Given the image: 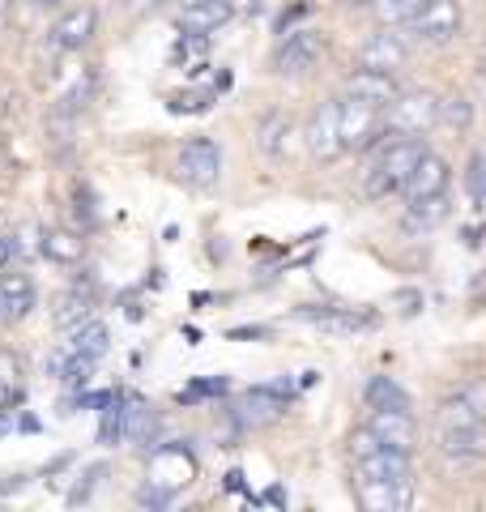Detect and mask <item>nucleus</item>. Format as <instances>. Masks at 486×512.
I'll return each instance as SVG.
<instances>
[{
  "label": "nucleus",
  "instance_id": "1",
  "mask_svg": "<svg viewBox=\"0 0 486 512\" xmlns=\"http://www.w3.org/2000/svg\"><path fill=\"white\" fill-rule=\"evenodd\" d=\"M423 154H427L423 137H388L380 146V154H376V163H371V171H367L363 192L371 201H384V197H393V192H401Z\"/></svg>",
  "mask_w": 486,
  "mask_h": 512
},
{
  "label": "nucleus",
  "instance_id": "2",
  "mask_svg": "<svg viewBox=\"0 0 486 512\" xmlns=\"http://www.w3.org/2000/svg\"><path fill=\"white\" fill-rule=\"evenodd\" d=\"M440 124V94L435 90H401L384 107V128L397 137H423Z\"/></svg>",
  "mask_w": 486,
  "mask_h": 512
},
{
  "label": "nucleus",
  "instance_id": "3",
  "mask_svg": "<svg viewBox=\"0 0 486 512\" xmlns=\"http://www.w3.org/2000/svg\"><path fill=\"white\" fill-rule=\"evenodd\" d=\"M324 47H329V35L316 30V26L286 30V39L278 43V56H273V64H278L282 77H303V73H312L316 64H320Z\"/></svg>",
  "mask_w": 486,
  "mask_h": 512
},
{
  "label": "nucleus",
  "instance_id": "4",
  "mask_svg": "<svg viewBox=\"0 0 486 512\" xmlns=\"http://www.w3.org/2000/svg\"><path fill=\"white\" fill-rule=\"evenodd\" d=\"M175 171H180V180L192 184V188H214L222 180V150H218V141H209V137L184 141L180 158H175Z\"/></svg>",
  "mask_w": 486,
  "mask_h": 512
},
{
  "label": "nucleus",
  "instance_id": "5",
  "mask_svg": "<svg viewBox=\"0 0 486 512\" xmlns=\"http://www.w3.org/2000/svg\"><path fill=\"white\" fill-rule=\"evenodd\" d=\"M303 137H307V154L320 158V163H329V158L346 154L342 150V99L320 103L312 111V120H307V128H303Z\"/></svg>",
  "mask_w": 486,
  "mask_h": 512
},
{
  "label": "nucleus",
  "instance_id": "6",
  "mask_svg": "<svg viewBox=\"0 0 486 512\" xmlns=\"http://www.w3.org/2000/svg\"><path fill=\"white\" fill-rule=\"evenodd\" d=\"M410 30L423 43L444 47V43H452L461 35V5H457V0H423V9L414 13Z\"/></svg>",
  "mask_w": 486,
  "mask_h": 512
},
{
  "label": "nucleus",
  "instance_id": "7",
  "mask_svg": "<svg viewBox=\"0 0 486 512\" xmlns=\"http://www.w3.org/2000/svg\"><path fill=\"white\" fill-rule=\"evenodd\" d=\"M94 35H99V13L90 5H73V9H60V18L47 30V43L56 52H81Z\"/></svg>",
  "mask_w": 486,
  "mask_h": 512
},
{
  "label": "nucleus",
  "instance_id": "8",
  "mask_svg": "<svg viewBox=\"0 0 486 512\" xmlns=\"http://www.w3.org/2000/svg\"><path fill=\"white\" fill-rule=\"evenodd\" d=\"M295 320L316 325L324 333H363V329L376 325V316L371 312H354V308H342V303H299Z\"/></svg>",
  "mask_w": 486,
  "mask_h": 512
},
{
  "label": "nucleus",
  "instance_id": "9",
  "mask_svg": "<svg viewBox=\"0 0 486 512\" xmlns=\"http://www.w3.org/2000/svg\"><path fill=\"white\" fill-rule=\"evenodd\" d=\"M359 69H380V73H397L405 69V60H410V43H405L393 26H380V35H371L359 43Z\"/></svg>",
  "mask_w": 486,
  "mask_h": 512
},
{
  "label": "nucleus",
  "instance_id": "10",
  "mask_svg": "<svg viewBox=\"0 0 486 512\" xmlns=\"http://www.w3.org/2000/svg\"><path fill=\"white\" fill-rule=\"evenodd\" d=\"M286 402L290 397L278 393V389H269V384H256V389H248L235 402V419L243 423V431H256V427H269V423H278L282 414H286Z\"/></svg>",
  "mask_w": 486,
  "mask_h": 512
},
{
  "label": "nucleus",
  "instance_id": "11",
  "mask_svg": "<svg viewBox=\"0 0 486 512\" xmlns=\"http://www.w3.org/2000/svg\"><path fill=\"white\" fill-rule=\"evenodd\" d=\"M354 483H410V453L401 448H380L371 457L354 461Z\"/></svg>",
  "mask_w": 486,
  "mask_h": 512
},
{
  "label": "nucleus",
  "instance_id": "12",
  "mask_svg": "<svg viewBox=\"0 0 486 512\" xmlns=\"http://www.w3.org/2000/svg\"><path fill=\"white\" fill-rule=\"evenodd\" d=\"M35 308V282L22 269H0V325L26 320Z\"/></svg>",
  "mask_w": 486,
  "mask_h": 512
},
{
  "label": "nucleus",
  "instance_id": "13",
  "mask_svg": "<svg viewBox=\"0 0 486 512\" xmlns=\"http://www.w3.org/2000/svg\"><path fill=\"white\" fill-rule=\"evenodd\" d=\"M401 94L397 73H380V69H354L346 77V99H359L371 107H388Z\"/></svg>",
  "mask_w": 486,
  "mask_h": 512
},
{
  "label": "nucleus",
  "instance_id": "14",
  "mask_svg": "<svg viewBox=\"0 0 486 512\" xmlns=\"http://www.w3.org/2000/svg\"><path fill=\"white\" fill-rule=\"evenodd\" d=\"M448 180H452V167L448 158L440 154H423L418 158V167L410 171V180H405V201H423V197H435V192H448Z\"/></svg>",
  "mask_w": 486,
  "mask_h": 512
},
{
  "label": "nucleus",
  "instance_id": "15",
  "mask_svg": "<svg viewBox=\"0 0 486 512\" xmlns=\"http://www.w3.org/2000/svg\"><path fill=\"white\" fill-rule=\"evenodd\" d=\"M235 18V0H197V5H184L175 26L184 35H214L218 26H226Z\"/></svg>",
  "mask_w": 486,
  "mask_h": 512
},
{
  "label": "nucleus",
  "instance_id": "16",
  "mask_svg": "<svg viewBox=\"0 0 486 512\" xmlns=\"http://www.w3.org/2000/svg\"><path fill=\"white\" fill-rule=\"evenodd\" d=\"M448 214H452L448 192H435V197L410 201V205H405V218H401V231H405V235H427V231H435V227H444Z\"/></svg>",
  "mask_w": 486,
  "mask_h": 512
},
{
  "label": "nucleus",
  "instance_id": "17",
  "mask_svg": "<svg viewBox=\"0 0 486 512\" xmlns=\"http://www.w3.org/2000/svg\"><path fill=\"white\" fill-rule=\"evenodd\" d=\"M440 448H444L448 461H457V466H474V461L486 457V423L440 431Z\"/></svg>",
  "mask_w": 486,
  "mask_h": 512
},
{
  "label": "nucleus",
  "instance_id": "18",
  "mask_svg": "<svg viewBox=\"0 0 486 512\" xmlns=\"http://www.w3.org/2000/svg\"><path fill=\"white\" fill-rule=\"evenodd\" d=\"M94 316V286L90 282H73L69 291L60 295V303H56V312H52V320H56V329H64V333H73L77 325H86V320Z\"/></svg>",
  "mask_w": 486,
  "mask_h": 512
},
{
  "label": "nucleus",
  "instance_id": "19",
  "mask_svg": "<svg viewBox=\"0 0 486 512\" xmlns=\"http://www.w3.org/2000/svg\"><path fill=\"white\" fill-rule=\"evenodd\" d=\"M192 474H197V461H192L180 444H167V448H158L154 453V478L150 483L175 491V487H184Z\"/></svg>",
  "mask_w": 486,
  "mask_h": 512
},
{
  "label": "nucleus",
  "instance_id": "20",
  "mask_svg": "<svg viewBox=\"0 0 486 512\" xmlns=\"http://www.w3.org/2000/svg\"><path fill=\"white\" fill-rule=\"evenodd\" d=\"M367 423L376 427V436L388 448H401V453H410L414 448V414L410 410H376Z\"/></svg>",
  "mask_w": 486,
  "mask_h": 512
},
{
  "label": "nucleus",
  "instance_id": "21",
  "mask_svg": "<svg viewBox=\"0 0 486 512\" xmlns=\"http://www.w3.org/2000/svg\"><path fill=\"white\" fill-rule=\"evenodd\" d=\"M290 133H295V120H290L286 111H265L261 124H256V146L269 158H282L290 146Z\"/></svg>",
  "mask_w": 486,
  "mask_h": 512
},
{
  "label": "nucleus",
  "instance_id": "22",
  "mask_svg": "<svg viewBox=\"0 0 486 512\" xmlns=\"http://www.w3.org/2000/svg\"><path fill=\"white\" fill-rule=\"evenodd\" d=\"M363 402L371 410H414V397L405 393L393 376H371L363 389Z\"/></svg>",
  "mask_w": 486,
  "mask_h": 512
},
{
  "label": "nucleus",
  "instance_id": "23",
  "mask_svg": "<svg viewBox=\"0 0 486 512\" xmlns=\"http://www.w3.org/2000/svg\"><path fill=\"white\" fill-rule=\"evenodd\" d=\"M154 436H158V414L145 406V402H124V440H133L141 448H154Z\"/></svg>",
  "mask_w": 486,
  "mask_h": 512
},
{
  "label": "nucleus",
  "instance_id": "24",
  "mask_svg": "<svg viewBox=\"0 0 486 512\" xmlns=\"http://www.w3.org/2000/svg\"><path fill=\"white\" fill-rule=\"evenodd\" d=\"M359 500L371 512H393L410 504V483H359Z\"/></svg>",
  "mask_w": 486,
  "mask_h": 512
},
{
  "label": "nucleus",
  "instance_id": "25",
  "mask_svg": "<svg viewBox=\"0 0 486 512\" xmlns=\"http://www.w3.org/2000/svg\"><path fill=\"white\" fill-rule=\"evenodd\" d=\"M474 423H486V414L469 402L465 393L448 397V402H440V410H435V427L440 431H457V427H474Z\"/></svg>",
  "mask_w": 486,
  "mask_h": 512
},
{
  "label": "nucleus",
  "instance_id": "26",
  "mask_svg": "<svg viewBox=\"0 0 486 512\" xmlns=\"http://www.w3.org/2000/svg\"><path fill=\"white\" fill-rule=\"evenodd\" d=\"M43 256L56 265H77L81 256H86V239L77 231H43Z\"/></svg>",
  "mask_w": 486,
  "mask_h": 512
},
{
  "label": "nucleus",
  "instance_id": "27",
  "mask_svg": "<svg viewBox=\"0 0 486 512\" xmlns=\"http://www.w3.org/2000/svg\"><path fill=\"white\" fill-rule=\"evenodd\" d=\"M69 346L77 350V355H86V359H103L107 355V346H111V333H107V325L103 320H86V325H77L73 333H69Z\"/></svg>",
  "mask_w": 486,
  "mask_h": 512
},
{
  "label": "nucleus",
  "instance_id": "28",
  "mask_svg": "<svg viewBox=\"0 0 486 512\" xmlns=\"http://www.w3.org/2000/svg\"><path fill=\"white\" fill-rule=\"evenodd\" d=\"M440 124L452 128V133H465L474 124V103L465 94H448V99H440Z\"/></svg>",
  "mask_w": 486,
  "mask_h": 512
},
{
  "label": "nucleus",
  "instance_id": "29",
  "mask_svg": "<svg viewBox=\"0 0 486 512\" xmlns=\"http://www.w3.org/2000/svg\"><path fill=\"white\" fill-rule=\"evenodd\" d=\"M376 18H380V26H410L414 22V13L423 9V0H376Z\"/></svg>",
  "mask_w": 486,
  "mask_h": 512
},
{
  "label": "nucleus",
  "instance_id": "30",
  "mask_svg": "<svg viewBox=\"0 0 486 512\" xmlns=\"http://www.w3.org/2000/svg\"><path fill=\"white\" fill-rule=\"evenodd\" d=\"M124 440V402L116 397V402L103 406V427H99V444H120Z\"/></svg>",
  "mask_w": 486,
  "mask_h": 512
},
{
  "label": "nucleus",
  "instance_id": "31",
  "mask_svg": "<svg viewBox=\"0 0 486 512\" xmlns=\"http://www.w3.org/2000/svg\"><path fill=\"white\" fill-rule=\"evenodd\" d=\"M380 448H384V440L376 436V427H371V423H359V427L350 431V457H354V461L380 453Z\"/></svg>",
  "mask_w": 486,
  "mask_h": 512
},
{
  "label": "nucleus",
  "instance_id": "32",
  "mask_svg": "<svg viewBox=\"0 0 486 512\" xmlns=\"http://www.w3.org/2000/svg\"><path fill=\"white\" fill-rule=\"evenodd\" d=\"M465 180H469V192H474V201L486 210V154L469 158V175H465Z\"/></svg>",
  "mask_w": 486,
  "mask_h": 512
},
{
  "label": "nucleus",
  "instance_id": "33",
  "mask_svg": "<svg viewBox=\"0 0 486 512\" xmlns=\"http://www.w3.org/2000/svg\"><path fill=\"white\" fill-rule=\"evenodd\" d=\"M103 474H107V466H90L86 474H81V483L69 491V504H86V500H90V491L99 487V478H103Z\"/></svg>",
  "mask_w": 486,
  "mask_h": 512
},
{
  "label": "nucleus",
  "instance_id": "34",
  "mask_svg": "<svg viewBox=\"0 0 486 512\" xmlns=\"http://www.w3.org/2000/svg\"><path fill=\"white\" fill-rule=\"evenodd\" d=\"M214 94L209 90H184V94H171V111H205Z\"/></svg>",
  "mask_w": 486,
  "mask_h": 512
},
{
  "label": "nucleus",
  "instance_id": "35",
  "mask_svg": "<svg viewBox=\"0 0 486 512\" xmlns=\"http://www.w3.org/2000/svg\"><path fill=\"white\" fill-rule=\"evenodd\" d=\"M222 393H226V380L218 376V380H197V384H192L188 393H180V397H184V402H197V397H222Z\"/></svg>",
  "mask_w": 486,
  "mask_h": 512
},
{
  "label": "nucleus",
  "instance_id": "36",
  "mask_svg": "<svg viewBox=\"0 0 486 512\" xmlns=\"http://www.w3.org/2000/svg\"><path fill=\"white\" fill-rule=\"evenodd\" d=\"M18 376H22V363L9 350H0V384H18Z\"/></svg>",
  "mask_w": 486,
  "mask_h": 512
},
{
  "label": "nucleus",
  "instance_id": "37",
  "mask_svg": "<svg viewBox=\"0 0 486 512\" xmlns=\"http://www.w3.org/2000/svg\"><path fill=\"white\" fill-rule=\"evenodd\" d=\"M393 303H405L401 312L410 316V312H418V308H423V295H418V291H397V295H393Z\"/></svg>",
  "mask_w": 486,
  "mask_h": 512
},
{
  "label": "nucleus",
  "instance_id": "38",
  "mask_svg": "<svg viewBox=\"0 0 486 512\" xmlns=\"http://www.w3.org/2000/svg\"><path fill=\"white\" fill-rule=\"evenodd\" d=\"M26 5L35 9V13H60V9H64V0H26Z\"/></svg>",
  "mask_w": 486,
  "mask_h": 512
},
{
  "label": "nucleus",
  "instance_id": "39",
  "mask_svg": "<svg viewBox=\"0 0 486 512\" xmlns=\"http://www.w3.org/2000/svg\"><path fill=\"white\" fill-rule=\"evenodd\" d=\"M162 0H124V9L128 13H150V9H158Z\"/></svg>",
  "mask_w": 486,
  "mask_h": 512
},
{
  "label": "nucleus",
  "instance_id": "40",
  "mask_svg": "<svg viewBox=\"0 0 486 512\" xmlns=\"http://www.w3.org/2000/svg\"><path fill=\"white\" fill-rule=\"evenodd\" d=\"M9 256H13V239L0 235V269H9Z\"/></svg>",
  "mask_w": 486,
  "mask_h": 512
},
{
  "label": "nucleus",
  "instance_id": "41",
  "mask_svg": "<svg viewBox=\"0 0 486 512\" xmlns=\"http://www.w3.org/2000/svg\"><path fill=\"white\" fill-rule=\"evenodd\" d=\"M13 402H18V393H13V384H0V410H9Z\"/></svg>",
  "mask_w": 486,
  "mask_h": 512
},
{
  "label": "nucleus",
  "instance_id": "42",
  "mask_svg": "<svg viewBox=\"0 0 486 512\" xmlns=\"http://www.w3.org/2000/svg\"><path fill=\"white\" fill-rule=\"evenodd\" d=\"M231 338H239V342L243 338H265V329H256V325L252 329H231Z\"/></svg>",
  "mask_w": 486,
  "mask_h": 512
},
{
  "label": "nucleus",
  "instance_id": "43",
  "mask_svg": "<svg viewBox=\"0 0 486 512\" xmlns=\"http://www.w3.org/2000/svg\"><path fill=\"white\" fill-rule=\"evenodd\" d=\"M474 303H486V274H478L474 282Z\"/></svg>",
  "mask_w": 486,
  "mask_h": 512
},
{
  "label": "nucleus",
  "instance_id": "44",
  "mask_svg": "<svg viewBox=\"0 0 486 512\" xmlns=\"http://www.w3.org/2000/svg\"><path fill=\"white\" fill-rule=\"evenodd\" d=\"M226 487L239 491V487H243V474H239V470H231V474H226Z\"/></svg>",
  "mask_w": 486,
  "mask_h": 512
},
{
  "label": "nucleus",
  "instance_id": "45",
  "mask_svg": "<svg viewBox=\"0 0 486 512\" xmlns=\"http://www.w3.org/2000/svg\"><path fill=\"white\" fill-rule=\"evenodd\" d=\"M337 5H346V9H367V5H376V0H337Z\"/></svg>",
  "mask_w": 486,
  "mask_h": 512
},
{
  "label": "nucleus",
  "instance_id": "46",
  "mask_svg": "<svg viewBox=\"0 0 486 512\" xmlns=\"http://www.w3.org/2000/svg\"><path fill=\"white\" fill-rule=\"evenodd\" d=\"M5 431H9V419H0V436H5Z\"/></svg>",
  "mask_w": 486,
  "mask_h": 512
},
{
  "label": "nucleus",
  "instance_id": "47",
  "mask_svg": "<svg viewBox=\"0 0 486 512\" xmlns=\"http://www.w3.org/2000/svg\"><path fill=\"white\" fill-rule=\"evenodd\" d=\"M184 5H197V0H180V9H184Z\"/></svg>",
  "mask_w": 486,
  "mask_h": 512
},
{
  "label": "nucleus",
  "instance_id": "48",
  "mask_svg": "<svg viewBox=\"0 0 486 512\" xmlns=\"http://www.w3.org/2000/svg\"><path fill=\"white\" fill-rule=\"evenodd\" d=\"M482 82H486V64H482Z\"/></svg>",
  "mask_w": 486,
  "mask_h": 512
}]
</instances>
